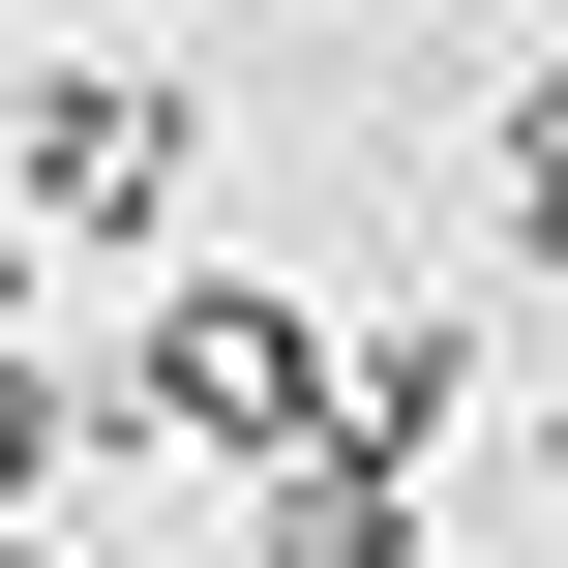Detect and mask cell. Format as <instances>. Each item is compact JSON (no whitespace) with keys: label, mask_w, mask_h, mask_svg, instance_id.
<instances>
[{"label":"cell","mask_w":568,"mask_h":568,"mask_svg":"<svg viewBox=\"0 0 568 568\" xmlns=\"http://www.w3.org/2000/svg\"><path fill=\"white\" fill-rule=\"evenodd\" d=\"M0 180H30V240H180L210 90H150V60H30V90H0Z\"/></svg>","instance_id":"cell-1"},{"label":"cell","mask_w":568,"mask_h":568,"mask_svg":"<svg viewBox=\"0 0 568 568\" xmlns=\"http://www.w3.org/2000/svg\"><path fill=\"white\" fill-rule=\"evenodd\" d=\"M240 479H270L240 568H419V479H389V449H329V419H300V449H240Z\"/></svg>","instance_id":"cell-2"},{"label":"cell","mask_w":568,"mask_h":568,"mask_svg":"<svg viewBox=\"0 0 568 568\" xmlns=\"http://www.w3.org/2000/svg\"><path fill=\"white\" fill-rule=\"evenodd\" d=\"M449 419H479V359H449L419 300H329V449H389V479H419Z\"/></svg>","instance_id":"cell-3"},{"label":"cell","mask_w":568,"mask_h":568,"mask_svg":"<svg viewBox=\"0 0 568 568\" xmlns=\"http://www.w3.org/2000/svg\"><path fill=\"white\" fill-rule=\"evenodd\" d=\"M479 210H509V270H568V60L509 90V150H479Z\"/></svg>","instance_id":"cell-4"},{"label":"cell","mask_w":568,"mask_h":568,"mask_svg":"<svg viewBox=\"0 0 568 568\" xmlns=\"http://www.w3.org/2000/svg\"><path fill=\"white\" fill-rule=\"evenodd\" d=\"M30 479H60V359H0V539H30Z\"/></svg>","instance_id":"cell-5"},{"label":"cell","mask_w":568,"mask_h":568,"mask_svg":"<svg viewBox=\"0 0 568 568\" xmlns=\"http://www.w3.org/2000/svg\"><path fill=\"white\" fill-rule=\"evenodd\" d=\"M0 359H30V210H0Z\"/></svg>","instance_id":"cell-6"},{"label":"cell","mask_w":568,"mask_h":568,"mask_svg":"<svg viewBox=\"0 0 568 568\" xmlns=\"http://www.w3.org/2000/svg\"><path fill=\"white\" fill-rule=\"evenodd\" d=\"M0 568H60V539H0Z\"/></svg>","instance_id":"cell-7"},{"label":"cell","mask_w":568,"mask_h":568,"mask_svg":"<svg viewBox=\"0 0 568 568\" xmlns=\"http://www.w3.org/2000/svg\"><path fill=\"white\" fill-rule=\"evenodd\" d=\"M539 449H568V389H539Z\"/></svg>","instance_id":"cell-8"}]
</instances>
